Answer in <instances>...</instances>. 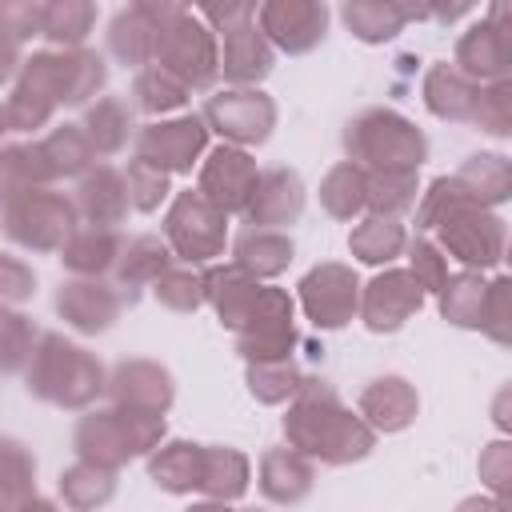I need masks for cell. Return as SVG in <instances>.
<instances>
[{
  "label": "cell",
  "instance_id": "e575fe53",
  "mask_svg": "<svg viewBox=\"0 0 512 512\" xmlns=\"http://www.w3.org/2000/svg\"><path fill=\"white\" fill-rule=\"evenodd\" d=\"M340 20L364 44H388L408 28V16H404L400 0H348L340 8Z\"/></svg>",
  "mask_w": 512,
  "mask_h": 512
},
{
  "label": "cell",
  "instance_id": "5b68a950",
  "mask_svg": "<svg viewBox=\"0 0 512 512\" xmlns=\"http://www.w3.org/2000/svg\"><path fill=\"white\" fill-rule=\"evenodd\" d=\"M152 64L176 76L188 92H204L220 80V40L216 32L192 12L176 8L160 28H156V52Z\"/></svg>",
  "mask_w": 512,
  "mask_h": 512
},
{
  "label": "cell",
  "instance_id": "8fae6325",
  "mask_svg": "<svg viewBox=\"0 0 512 512\" xmlns=\"http://www.w3.org/2000/svg\"><path fill=\"white\" fill-rule=\"evenodd\" d=\"M296 292H300L304 316L316 328H324V332H336L348 320H356V308H360V276H356L352 264L324 260V264H316V268H308L300 276Z\"/></svg>",
  "mask_w": 512,
  "mask_h": 512
},
{
  "label": "cell",
  "instance_id": "ffe728a7",
  "mask_svg": "<svg viewBox=\"0 0 512 512\" xmlns=\"http://www.w3.org/2000/svg\"><path fill=\"white\" fill-rule=\"evenodd\" d=\"M304 212V180L300 172L292 168H268L260 172L248 204H244V220L252 228H264V232H280L288 224H296Z\"/></svg>",
  "mask_w": 512,
  "mask_h": 512
},
{
  "label": "cell",
  "instance_id": "7dc6e473",
  "mask_svg": "<svg viewBox=\"0 0 512 512\" xmlns=\"http://www.w3.org/2000/svg\"><path fill=\"white\" fill-rule=\"evenodd\" d=\"M4 112H8V128L12 132H36V128H48L52 124L56 100L48 92H40L36 84L16 80L12 84V96L4 100Z\"/></svg>",
  "mask_w": 512,
  "mask_h": 512
},
{
  "label": "cell",
  "instance_id": "ee69618b",
  "mask_svg": "<svg viewBox=\"0 0 512 512\" xmlns=\"http://www.w3.org/2000/svg\"><path fill=\"white\" fill-rule=\"evenodd\" d=\"M132 96H136V108L148 112V116L176 112V108H184V104L192 100V92H188L176 76H168L164 68H156V64H148L144 72H136V80H132Z\"/></svg>",
  "mask_w": 512,
  "mask_h": 512
},
{
  "label": "cell",
  "instance_id": "8d00e7d4",
  "mask_svg": "<svg viewBox=\"0 0 512 512\" xmlns=\"http://www.w3.org/2000/svg\"><path fill=\"white\" fill-rule=\"evenodd\" d=\"M420 200V176L416 172H364V208L368 216L400 220Z\"/></svg>",
  "mask_w": 512,
  "mask_h": 512
},
{
  "label": "cell",
  "instance_id": "6da1fadb",
  "mask_svg": "<svg viewBox=\"0 0 512 512\" xmlns=\"http://www.w3.org/2000/svg\"><path fill=\"white\" fill-rule=\"evenodd\" d=\"M284 440L304 460H320L332 468L356 464L376 448V432L352 408H344L332 384L316 376H304V384L296 388L284 412Z\"/></svg>",
  "mask_w": 512,
  "mask_h": 512
},
{
  "label": "cell",
  "instance_id": "d590c367",
  "mask_svg": "<svg viewBox=\"0 0 512 512\" xmlns=\"http://www.w3.org/2000/svg\"><path fill=\"white\" fill-rule=\"evenodd\" d=\"M404 248H408V232H404L400 220L364 216V220H356L352 232H348V252H352L360 264H372V268H388Z\"/></svg>",
  "mask_w": 512,
  "mask_h": 512
},
{
  "label": "cell",
  "instance_id": "cb8c5ba5",
  "mask_svg": "<svg viewBox=\"0 0 512 512\" xmlns=\"http://www.w3.org/2000/svg\"><path fill=\"white\" fill-rule=\"evenodd\" d=\"M200 284H204V304L216 312V320L236 332L244 324V316L252 312L256 296H260V280H252L248 272H240L236 264H212L200 272Z\"/></svg>",
  "mask_w": 512,
  "mask_h": 512
},
{
  "label": "cell",
  "instance_id": "ac0fdd59",
  "mask_svg": "<svg viewBox=\"0 0 512 512\" xmlns=\"http://www.w3.org/2000/svg\"><path fill=\"white\" fill-rule=\"evenodd\" d=\"M52 304H56V316L68 328H76L80 336L108 332L120 320V312H124V296H120L116 284H108V280H80V276L64 280L56 288Z\"/></svg>",
  "mask_w": 512,
  "mask_h": 512
},
{
  "label": "cell",
  "instance_id": "816d5d0a",
  "mask_svg": "<svg viewBox=\"0 0 512 512\" xmlns=\"http://www.w3.org/2000/svg\"><path fill=\"white\" fill-rule=\"evenodd\" d=\"M404 252H408V272H412V280L420 284V292H424V296H428V292H440L452 272H448V256L436 248V240L416 236V240H408Z\"/></svg>",
  "mask_w": 512,
  "mask_h": 512
},
{
  "label": "cell",
  "instance_id": "4dcf8cb0",
  "mask_svg": "<svg viewBox=\"0 0 512 512\" xmlns=\"http://www.w3.org/2000/svg\"><path fill=\"white\" fill-rule=\"evenodd\" d=\"M460 180V188L480 204V208H500L512 200V164L504 152H472L460 172H452Z\"/></svg>",
  "mask_w": 512,
  "mask_h": 512
},
{
  "label": "cell",
  "instance_id": "680465c9",
  "mask_svg": "<svg viewBox=\"0 0 512 512\" xmlns=\"http://www.w3.org/2000/svg\"><path fill=\"white\" fill-rule=\"evenodd\" d=\"M456 512H508V504L496 496H468L456 504Z\"/></svg>",
  "mask_w": 512,
  "mask_h": 512
},
{
  "label": "cell",
  "instance_id": "f35d334b",
  "mask_svg": "<svg viewBox=\"0 0 512 512\" xmlns=\"http://www.w3.org/2000/svg\"><path fill=\"white\" fill-rule=\"evenodd\" d=\"M32 496H36V460H32V452L20 440L0 436V512H20Z\"/></svg>",
  "mask_w": 512,
  "mask_h": 512
},
{
  "label": "cell",
  "instance_id": "6f0895ef",
  "mask_svg": "<svg viewBox=\"0 0 512 512\" xmlns=\"http://www.w3.org/2000/svg\"><path fill=\"white\" fill-rule=\"evenodd\" d=\"M20 72V44L0 32V84H8Z\"/></svg>",
  "mask_w": 512,
  "mask_h": 512
},
{
  "label": "cell",
  "instance_id": "d4e9b609",
  "mask_svg": "<svg viewBox=\"0 0 512 512\" xmlns=\"http://www.w3.org/2000/svg\"><path fill=\"white\" fill-rule=\"evenodd\" d=\"M256 484H260V496H264L268 504L288 508V504H300V500L312 492L316 468H312V460H304V456L292 452V448H268V452L260 456Z\"/></svg>",
  "mask_w": 512,
  "mask_h": 512
},
{
  "label": "cell",
  "instance_id": "52a82bcc",
  "mask_svg": "<svg viewBox=\"0 0 512 512\" xmlns=\"http://www.w3.org/2000/svg\"><path fill=\"white\" fill-rule=\"evenodd\" d=\"M164 244L184 264H212L228 244V216L216 212L196 188L176 192L164 212Z\"/></svg>",
  "mask_w": 512,
  "mask_h": 512
},
{
  "label": "cell",
  "instance_id": "ab89813d",
  "mask_svg": "<svg viewBox=\"0 0 512 512\" xmlns=\"http://www.w3.org/2000/svg\"><path fill=\"white\" fill-rule=\"evenodd\" d=\"M436 296H440V316H444L448 324L480 332V312H484V296H488L484 272H468V268H464V272L448 276Z\"/></svg>",
  "mask_w": 512,
  "mask_h": 512
},
{
  "label": "cell",
  "instance_id": "74e56055",
  "mask_svg": "<svg viewBox=\"0 0 512 512\" xmlns=\"http://www.w3.org/2000/svg\"><path fill=\"white\" fill-rule=\"evenodd\" d=\"M96 24V4L88 0H48L40 4V36L56 48H84Z\"/></svg>",
  "mask_w": 512,
  "mask_h": 512
},
{
  "label": "cell",
  "instance_id": "4316f807",
  "mask_svg": "<svg viewBox=\"0 0 512 512\" xmlns=\"http://www.w3.org/2000/svg\"><path fill=\"white\" fill-rule=\"evenodd\" d=\"M420 96H424V108H428L436 120L472 124L480 84H472L468 76H460L452 64H432V68L424 72V80H420Z\"/></svg>",
  "mask_w": 512,
  "mask_h": 512
},
{
  "label": "cell",
  "instance_id": "836d02e7",
  "mask_svg": "<svg viewBox=\"0 0 512 512\" xmlns=\"http://www.w3.org/2000/svg\"><path fill=\"white\" fill-rule=\"evenodd\" d=\"M88 144L96 156H116L128 148V140L136 136V120H132V108L120 100V96H100L96 104H88L84 120H80Z\"/></svg>",
  "mask_w": 512,
  "mask_h": 512
},
{
  "label": "cell",
  "instance_id": "91938a15",
  "mask_svg": "<svg viewBox=\"0 0 512 512\" xmlns=\"http://www.w3.org/2000/svg\"><path fill=\"white\" fill-rule=\"evenodd\" d=\"M8 196H16V180H12V168H8L4 148H0V208H4V200H8Z\"/></svg>",
  "mask_w": 512,
  "mask_h": 512
},
{
  "label": "cell",
  "instance_id": "11a10c76",
  "mask_svg": "<svg viewBox=\"0 0 512 512\" xmlns=\"http://www.w3.org/2000/svg\"><path fill=\"white\" fill-rule=\"evenodd\" d=\"M480 480L496 500L508 504V480H512V444L508 440H492L480 452Z\"/></svg>",
  "mask_w": 512,
  "mask_h": 512
},
{
  "label": "cell",
  "instance_id": "e7e4bbea",
  "mask_svg": "<svg viewBox=\"0 0 512 512\" xmlns=\"http://www.w3.org/2000/svg\"><path fill=\"white\" fill-rule=\"evenodd\" d=\"M236 512H240V508H236Z\"/></svg>",
  "mask_w": 512,
  "mask_h": 512
},
{
  "label": "cell",
  "instance_id": "c3c4849f",
  "mask_svg": "<svg viewBox=\"0 0 512 512\" xmlns=\"http://www.w3.org/2000/svg\"><path fill=\"white\" fill-rule=\"evenodd\" d=\"M472 124L488 136H512V80L480 84Z\"/></svg>",
  "mask_w": 512,
  "mask_h": 512
},
{
  "label": "cell",
  "instance_id": "7c38bea8",
  "mask_svg": "<svg viewBox=\"0 0 512 512\" xmlns=\"http://www.w3.org/2000/svg\"><path fill=\"white\" fill-rule=\"evenodd\" d=\"M208 152V124L200 116H172V120H152L136 132V160L168 172V176H188Z\"/></svg>",
  "mask_w": 512,
  "mask_h": 512
},
{
  "label": "cell",
  "instance_id": "9f6ffc18",
  "mask_svg": "<svg viewBox=\"0 0 512 512\" xmlns=\"http://www.w3.org/2000/svg\"><path fill=\"white\" fill-rule=\"evenodd\" d=\"M0 32L12 36L16 44L40 36V4H28V0H4V4H0Z\"/></svg>",
  "mask_w": 512,
  "mask_h": 512
},
{
  "label": "cell",
  "instance_id": "7a4b0ae2",
  "mask_svg": "<svg viewBox=\"0 0 512 512\" xmlns=\"http://www.w3.org/2000/svg\"><path fill=\"white\" fill-rule=\"evenodd\" d=\"M24 388H28V396H36L52 408L80 412L104 396L108 372L84 344L60 336V332H44L24 368Z\"/></svg>",
  "mask_w": 512,
  "mask_h": 512
},
{
  "label": "cell",
  "instance_id": "7402d4cb",
  "mask_svg": "<svg viewBox=\"0 0 512 512\" xmlns=\"http://www.w3.org/2000/svg\"><path fill=\"white\" fill-rule=\"evenodd\" d=\"M420 412V396L404 376H376L364 384L360 400H356V416L372 428V432H404Z\"/></svg>",
  "mask_w": 512,
  "mask_h": 512
},
{
  "label": "cell",
  "instance_id": "484cf974",
  "mask_svg": "<svg viewBox=\"0 0 512 512\" xmlns=\"http://www.w3.org/2000/svg\"><path fill=\"white\" fill-rule=\"evenodd\" d=\"M120 232L116 228H96V224H76L72 236L60 248V264L64 272L80 276V280H104L120 256Z\"/></svg>",
  "mask_w": 512,
  "mask_h": 512
},
{
  "label": "cell",
  "instance_id": "83f0119b",
  "mask_svg": "<svg viewBox=\"0 0 512 512\" xmlns=\"http://www.w3.org/2000/svg\"><path fill=\"white\" fill-rule=\"evenodd\" d=\"M168 268H172V252L152 232L148 236H132L128 244H120V256L112 264V276H116V288H120L124 304L136 300V288H144V284L152 288V280L160 272H168Z\"/></svg>",
  "mask_w": 512,
  "mask_h": 512
},
{
  "label": "cell",
  "instance_id": "f907efd6",
  "mask_svg": "<svg viewBox=\"0 0 512 512\" xmlns=\"http://www.w3.org/2000/svg\"><path fill=\"white\" fill-rule=\"evenodd\" d=\"M172 176L168 172H160V168H152V164H144V160H128V172H124V184H128V204L136 208V212H156L164 200H168V192H172V184H168Z\"/></svg>",
  "mask_w": 512,
  "mask_h": 512
},
{
  "label": "cell",
  "instance_id": "4fadbf2b",
  "mask_svg": "<svg viewBox=\"0 0 512 512\" xmlns=\"http://www.w3.org/2000/svg\"><path fill=\"white\" fill-rule=\"evenodd\" d=\"M452 68L468 76L472 84H496L508 80L512 68V36H508V4H492L484 20H476L460 40Z\"/></svg>",
  "mask_w": 512,
  "mask_h": 512
},
{
  "label": "cell",
  "instance_id": "1f68e13d",
  "mask_svg": "<svg viewBox=\"0 0 512 512\" xmlns=\"http://www.w3.org/2000/svg\"><path fill=\"white\" fill-rule=\"evenodd\" d=\"M200 452L204 444L192 440H164L160 448L148 452V476L160 492L188 496L200 488Z\"/></svg>",
  "mask_w": 512,
  "mask_h": 512
},
{
  "label": "cell",
  "instance_id": "277c9868",
  "mask_svg": "<svg viewBox=\"0 0 512 512\" xmlns=\"http://www.w3.org/2000/svg\"><path fill=\"white\" fill-rule=\"evenodd\" d=\"M164 416L152 412H132V408H92L88 416H80L76 432H72V448L80 460L96 464V468H124L136 456H148L152 448L164 444Z\"/></svg>",
  "mask_w": 512,
  "mask_h": 512
},
{
  "label": "cell",
  "instance_id": "8992f818",
  "mask_svg": "<svg viewBox=\"0 0 512 512\" xmlns=\"http://www.w3.org/2000/svg\"><path fill=\"white\" fill-rule=\"evenodd\" d=\"M76 224V204L52 188H24L0 208L4 236L24 252H60Z\"/></svg>",
  "mask_w": 512,
  "mask_h": 512
},
{
  "label": "cell",
  "instance_id": "3957f363",
  "mask_svg": "<svg viewBox=\"0 0 512 512\" xmlns=\"http://www.w3.org/2000/svg\"><path fill=\"white\" fill-rule=\"evenodd\" d=\"M344 152L364 172H420L428 136L396 108H364L344 124Z\"/></svg>",
  "mask_w": 512,
  "mask_h": 512
},
{
  "label": "cell",
  "instance_id": "db71d44e",
  "mask_svg": "<svg viewBox=\"0 0 512 512\" xmlns=\"http://www.w3.org/2000/svg\"><path fill=\"white\" fill-rule=\"evenodd\" d=\"M36 292V272L28 260L0 252V308H16L24 300H32Z\"/></svg>",
  "mask_w": 512,
  "mask_h": 512
},
{
  "label": "cell",
  "instance_id": "f1b7e54d",
  "mask_svg": "<svg viewBox=\"0 0 512 512\" xmlns=\"http://www.w3.org/2000/svg\"><path fill=\"white\" fill-rule=\"evenodd\" d=\"M248 480H252V464L240 448H228V444H204L200 452V488L208 500H220V504H232L248 492Z\"/></svg>",
  "mask_w": 512,
  "mask_h": 512
},
{
  "label": "cell",
  "instance_id": "d6986e66",
  "mask_svg": "<svg viewBox=\"0 0 512 512\" xmlns=\"http://www.w3.org/2000/svg\"><path fill=\"white\" fill-rule=\"evenodd\" d=\"M116 408H132V412H152L164 416L176 400V380L164 364L156 360H120L108 372V388Z\"/></svg>",
  "mask_w": 512,
  "mask_h": 512
},
{
  "label": "cell",
  "instance_id": "2e32d148",
  "mask_svg": "<svg viewBox=\"0 0 512 512\" xmlns=\"http://www.w3.org/2000/svg\"><path fill=\"white\" fill-rule=\"evenodd\" d=\"M256 180H260V168H256L252 152H248V148L220 144V148L204 152L196 192H200L216 212L232 216V212H244V204H248Z\"/></svg>",
  "mask_w": 512,
  "mask_h": 512
},
{
  "label": "cell",
  "instance_id": "60d3db41",
  "mask_svg": "<svg viewBox=\"0 0 512 512\" xmlns=\"http://www.w3.org/2000/svg\"><path fill=\"white\" fill-rule=\"evenodd\" d=\"M60 496L72 512H96L116 496V472L76 460L72 468L60 472Z\"/></svg>",
  "mask_w": 512,
  "mask_h": 512
},
{
  "label": "cell",
  "instance_id": "603a6c76",
  "mask_svg": "<svg viewBox=\"0 0 512 512\" xmlns=\"http://www.w3.org/2000/svg\"><path fill=\"white\" fill-rule=\"evenodd\" d=\"M76 216H84V224L96 228H116L128 220L132 204H128V184L124 172H116L112 164H96L80 176L76 184Z\"/></svg>",
  "mask_w": 512,
  "mask_h": 512
},
{
  "label": "cell",
  "instance_id": "bcb514c9",
  "mask_svg": "<svg viewBox=\"0 0 512 512\" xmlns=\"http://www.w3.org/2000/svg\"><path fill=\"white\" fill-rule=\"evenodd\" d=\"M244 384L252 392V400L260 404H284L296 396V388L304 384V372L292 360H272V364H248Z\"/></svg>",
  "mask_w": 512,
  "mask_h": 512
},
{
  "label": "cell",
  "instance_id": "f6af8a7d",
  "mask_svg": "<svg viewBox=\"0 0 512 512\" xmlns=\"http://www.w3.org/2000/svg\"><path fill=\"white\" fill-rule=\"evenodd\" d=\"M36 324L32 316H24L20 308H0V376L24 372L32 352H36Z\"/></svg>",
  "mask_w": 512,
  "mask_h": 512
},
{
  "label": "cell",
  "instance_id": "681fc988",
  "mask_svg": "<svg viewBox=\"0 0 512 512\" xmlns=\"http://www.w3.org/2000/svg\"><path fill=\"white\" fill-rule=\"evenodd\" d=\"M152 296L168 308V312H196L204 304V284L200 272L192 268H168L152 280Z\"/></svg>",
  "mask_w": 512,
  "mask_h": 512
},
{
  "label": "cell",
  "instance_id": "94428289",
  "mask_svg": "<svg viewBox=\"0 0 512 512\" xmlns=\"http://www.w3.org/2000/svg\"><path fill=\"white\" fill-rule=\"evenodd\" d=\"M20 512H60V504H56V500H44V496H32Z\"/></svg>",
  "mask_w": 512,
  "mask_h": 512
},
{
  "label": "cell",
  "instance_id": "d6a6232c",
  "mask_svg": "<svg viewBox=\"0 0 512 512\" xmlns=\"http://www.w3.org/2000/svg\"><path fill=\"white\" fill-rule=\"evenodd\" d=\"M108 52L124 64V68H136L144 72L152 64V52H156V24L140 12V4H128L120 8L112 20H108Z\"/></svg>",
  "mask_w": 512,
  "mask_h": 512
},
{
  "label": "cell",
  "instance_id": "6125c7cd",
  "mask_svg": "<svg viewBox=\"0 0 512 512\" xmlns=\"http://www.w3.org/2000/svg\"><path fill=\"white\" fill-rule=\"evenodd\" d=\"M184 512H236V508H228V504H220V500H200V504H192V508H184Z\"/></svg>",
  "mask_w": 512,
  "mask_h": 512
},
{
  "label": "cell",
  "instance_id": "e0dca14e",
  "mask_svg": "<svg viewBox=\"0 0 512 512\" xmlns=\"http://www.w3.org/2000/svg\"><path fill=\"white\" fill-rule=\"evenodd\" d=\"M424 308V292L408 268H384L368 284H360V308L368 332H400Z\"/></svg>",
  "mask_w": 512,
  "mask_h": 512
},
{
  "label": "cell",
  "instance_id": "5bb4252c",
  "mask_svg": "<svg viewBox=\"0 0 512 512\" xmlns=\"http://www.w3.org/2000/svg\"><path fill=\"white\" fill-rule=\"evenodd\" d=\"M328 20L332 12L324 0H268L256 8L260 36L272 44V52H288V56H304L320 48V40L328 36Z\"/></svg>",
  "mask_w": 512,
  "mask_h": 512
},
{
  "label": "cell",
  "instance_id": "9a60e30c",
  "mask_svg": "<svg viewBox=\"0 0 512 512\" xmlns=\"http://www.w3.org/2000/svg\"><path fill=\"white\" fill-rule=\"evenodd\" d=\"M216 32L224 40L220 44V76L232 88H256L276 68V52L256 28V4H244V12L228 24H220Z\"/></svg>",
  "mask_w": 512,
  "mask_h": 512
},
{
  "label": "cell",
  "instance_id": "7bdbcfd3",
  "mask_svg": "<svg viewBox=\"0 0 512 512\" xmlns=\"http://www.w3.org/2000/svg\"><path fill=\"white\" fill-rule=\"evenodd\" d=\"M320 208L332 220H356L364 212V168L340 160L320 180Z\"/></svg>",
  "mask_w": 512,
  "mask_h": 512
},
{
  "label": "cell",
  "instance_id": "b9f144b4",
  "mask_svg": "<svg viewBox=\"0 0 512 512\" xmlns=\"http://www.w3.org/2000/svg\"><path fill=\"white\" fill-rule=\"evenodd\" d=\"M40 148H44L48 168H52L56 180H64V176H84L88 168H96V152H92V144H88V136H84L80 124H56V128L40 140Z\"/></svg>",
  "mask_w": 512,
  "mask_h": 512
},
{
  "label": "cell",
  "instance_id": "be15d7a7",
  "mask_svg": "<svg viewBox=\"0 0 512 512\" xmlns=\"http://www.w3.org/2000/svg\"><path fill=\"white\" fill-rule=\"evenodd\" d=\"M4 132H12V128H8V112H4V104H0V136H4Z\"/></svg>",
  "mask_w": 512,
  "mask_h": 512
},
{
  "label": "cell",
  "instance_id": "44dd1931",
  "mask_svg": "<svg viewBox=\"0 0 512 512\" xmlns=\"http://www.w3.org/2000/svg\"><path fill=\"white\" fill-rule=\"evenodd\" d=\"M48 76L56 104H88L108 84V64L96 48H48Z\"/></svg>",
  "mask_w": 512,
  "mask_h": 512
},
{
  "label": "cell",
  "instance_id": "30bf717a",
  "mask_svg": "<svg viewBox=\"0 0 512 512\" xmlns=\"http://www.w3.org/2000/svg\"><path fill=\"white\" fill-rule=\"evenodd\" d=\"M208 132H220L224 144L232 148H252L264 144L276 128V100L260 88H224L216 96H208L204 116Z\"/></svg>",
  "mask_w": 512,
  "mask_h": 512
},
{
  "label": "cell",
  "instance_id": "f5cc1de1",
  "mask_svg": "<svg viewBox=\"0 0 512 512\" xmlns=\"http://www.w3.org/2000/svg\"><path fill=\"white\" fill-rule=\"evenodd\" d=\"M480 332L492 336L500 348L512 344V280L508 276L488 280V296H484V312H480Z\"/></svg>",
  "mask_w": 512,
  "mask_h": 512
},
{
  "label": "cell",
  "instance_id": "9c48e42d",
  "mask_svg": "<svg viewBox=\"0 0 512 512\" xmlns=\"http://www.w3.org/2000/svg\"><path fill=\"white\" fill-rule=\"evenodd\" d=\"M504 244H508V228L496 212L480 208V204H460L452 208L440 224H436V248L452 260H460L468 272H484L496 268L504 260Z\"/></svg>",
  "mask_w": 512,
  "mask_h": 512
},
{
  "label": "cell",
  "instance_id": "ba28073f",
  "mask_svg": "<svg viewBox=\"0 0 512 512\" xmlns=\"http://www.w3.org/2000/svg\"><path fill=\"white\" fill-rule=\"evenodd\" d=\"M236 336V352L248 364H272V360H292V348L300 344L296 336V304L284 288L264 284L252 312L244 316V324L232 332Z\"/></svg>",
  "mask_w": 512,
  "mask_h": 512
},
{
  "label": "cell",
  "instance_id": "f546056e",
  "mask_svg": "<svg viewBox=\"0 0 512 512\" xmlns=\"http://www.w3.org/2000/svg\"><path fill=\"white\" fill-rule=\"evenodd\" d=\"M292 256H296V248H292V240H288L284 232L248 228V232H240L236 244H232V264H236L240 272H248L252 280H260V284H264V280H276L280 272H288Z\"/></svg>",
  "mask_w": 512,
  "mask_h": 512
}]
</instances>
